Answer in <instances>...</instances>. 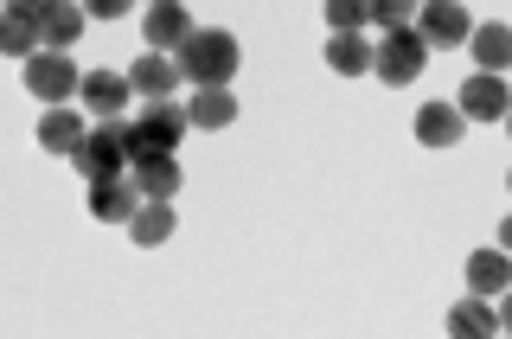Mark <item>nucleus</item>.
<instances>
[{"instance_id": "2eb2a0df", "label": "nucleus", "mask_w": 512, "mask_h": 339, "mask_svg": "<svg viewBox=\"0 0 512 339\" xmlns=\"http://www.w3.org/2000/svg\"><path fill=\"white\" fill-rule=\"evenodd\" d=\"M128 173H135L141 199H167V205L180 199V180H186L173 154H135V167H128Z\"/></svg>"}, {"instance_id": "f257e3e1", "label": "nucleus", "mask_w": 512, "mask_h": 339, "mask_svg": "<svg viewBox=\"0 0 512 339\" xmlns=\"http://www.w3.org/2000/svg\"><path fill=\"white\" fill-rule=\"evenodd\" d=\"M71 167L84 173V180H116V173L135 167V122L116 116V122H90L84 148L71 154Z\"/></svg>"}, {"instance_id": "393cba45", "label": "nucleus", "mask_w": 512, "mask_h": 339, "mask_svg": "<svg viewBox=\"0 0 512 339\" xmlns=\"http://www.w3.org/2000/svg\"><path fill=\"white\" fill-rule=\"evenodd\" d=\"M128 7H135V0H84V13H90V20H122Z\"/></svg>"}, {"instance_id": "bb28decb", "label": "nucleus", "mask_w": 512, "mask_h": 339, "mask_svg": "<svg viewBox=\"0 0 512 339\" xmlns=\"http://www.w3.org/2000/svg\"><path fill=\"white\" fill-rule=\"evenodd\" d=\"M500 250H512V212H506V224H500Z\"/></svg>"}, {"instance_id": "c85d7f7f", "label": "nucleus", "mask_w": 512, "mask_h": 339, "mask_svg": "<svg viewBox=\"0 0 512 339\" xmlns=\"http://www.w3.org/2000/svg\"><path fill=\"white\" fill-rule=\"evenodd\" d=\"M506 192H512V173H506Z\"/></svg>"}, {"instance_id": "cd10ccee", "label": "nucleus", "mask_w": 512, "mask_h": 339, "mask_svg": "<svg viewBox=\"0 0 512 339\" xmlns=\"http://www.w3.org/2000/svg\"><path fill=\"white\" fill-rule=\"evenodd\" d=\"M506 135H512V109H506Z\"/></svg>"}, {"instance_id": "9b49d317", "label": "nucleus", "mask_w": 512, "mask_h": 339, "mask_svg": "<svg viewBox=\"0 0 512 339\" xmlns=\"http://www.w3.org/2000/svg\"><path fill=\"white\" fill-rule=\"evenodd\" d=\"M141 186H135V173H116V180H90V218L96 224H128L141 212Z\"/></svg>"}, {"instance_id": "423d86ee", "label": "nucleus", "mask_w": 512, "mask_h": 339, "mask_svg": "<svg viewBox=\"0 0 512 339\" xmlns=\"http://www.w3.org/2000/svg\"><path fill=\"white\" fill-rule=\"evenodd\" d=\"M77 103H84L96 122H116V116H128V109H141V96H135V84H128L122 71H84Z\"/></svg>"}, {"instance_id": "5701e85b", "label": "nucleus", "mask_w": 512, "mask_h": 339, "mask_svg": "<svg viewBox=\"0 0 512 339\" xmlns=\"http://www.w3.org/2000/svg\"><path fill=\"white\" fill-rule=\"evenodd\" d=\"M327 26L333 32H365L372 26V0H327Z\"/></svg>"}, {"instance_id": "1a4fd4ad", "label": "nucleus", "mask_w": 512, "mask_h": 339, "mask_svg": "<svg viewBox=\"0 0 512 339\" xmlns=\"http://www.w3.org/2000/svg\"><path fill=\"white\" fill-rule=\"evenodd\" d=\"M192 32L199 26H192L186 0H148V13H141V39H148L154 52H180Z\"/></svg>"}, {"instance_id": "f3484780", "label": "nucleus", "mask_w": 512, "mask_h": 339, "mask_svg": "<svg viewBox=\"0 0 512 339\" xmlns=\"http://www.w3.org/2000/svg\"><path fill=\"white\" fill-rule=\"evenodd\" d=\"M186 116H192V128H231L237 122V96H231V84H199L192 90V103H186Z\"/></svg>"}, {"instance_id": "f8f14e48", "label": "nucleus", "mask_w": 512, "mask_h": 339, "mask_svg": "<svg viewBox=\"0 0 512 339\" xmlns=\"http://www.w3.org/2000/svg\"><path fill=\"white\" fill-rule=\"evenodd\" d=\"M461 128H468V116H461L455 96H436V103L416 109V141L423 148H461Z\"/></svg>"}, {"instance_id": "a878e982", "label": "nucleus", "mask_w": 512, "mask_h": 339, "mask_svg": "<svg viewBox=\"0 0 512 339\" xmlns=\"http://www.w3.org/2000/svg\"><path fill=\"white\" fill-rule=\"evenodd\" d=\"M500 333H512V288H506V301H500Z\"/></svg>"}, {"instance_id": "0eeeda50", "label": "nucleus", "mask_w": 512, "mask_h": 339, "mask_svg": "<svg viewBox=\"0 0 512 339\" xmlns=\"http://www.w3.org/2000/svg\"><path fill=\"white\" fill-rule=\"evenodd\" d=\"M416 32H423L436 52H448V45H468V39H474V13L461 7V0H423Z\"/></svg>"}, {"instance_id": "ddd939ff", "label": "nucleus", "mask_w": 512, "mask_h": 339, "mask_svg": "<svg viewBox=\"0 0 512 339\" xmlns=\"http://www.w3.org/2000/svg\"><path fill=\"white\" fill-rule=\"evenodd\" d=\"M84 26H90L84 0H45V13H39V39H45V52H71V45L84 39Z\"/></svg>"}, {"instance_id": "9d476101", "label": "nucleus", "mask_w": 512, "mask_h": 339, "mask_svg": "<svg viewBox=\"0 0 512 339\" xmlns=\"http://www.w3.org/2000/svg\"><path fill=\"white\" fill-rule=\"evenodd\" d=\"M128 84H135L141 103H160V96H173V90L186 84V71H180V58H173V52H154V45H148V52L128 64Z\"/></svg>"}, {"instance_id": "a211bd4d", "label": "nucleus", "mask_w": 512, "mask_h": 339, "mask_svg": "<svg viewBox=\"0 0 512 339\" xmlns=\"http://www.w3.org/2000/svg\"><path fill=\"white\" fill-rule=\"evenodd\" d=\"M468 288H474V295H506V288H512V250H474L468 256Z\"/></svg>"}, {"instance_id": "b1692460", "label": "nucleus", "mask_w": 512, "mask_h": 339, "mask_svg": "<svg viewBox=\"0 0 512 339\" xmlns=\"http://www.w3.org/2000/svg\"><path fill=\"white\" fill-rule=\"evenodd\" d=\"M423 0H372V26L378 32H397V26H416Z\"/></svg>"}, {"instance_id": "6e6552de", "label": "nucleus", "mask_w": 512, "mask_h": 339, "mask_svg": "<svg viewBox=\"0 0 512 339\" xmlns=\"http://www.w3.org/2000/svg\"><path fill=\"white\" fill-rule=\"evenodd\" d=\"M455 103H461V116H468V122H506V109H512V84H506L500 71H474L468 84H461Z\"/></svg>"}, {"instance_id": "aec40b11", "label": "nucleus", "mask_w": 512, "mask_h": 339, "mask_svg": "<svg viewBox=\"0 0 512 339\" xmlns=\"http://www.w3.org/2000/svg\"><path fill=\"white\" fill-rule=\"evenodd\" d=\"M448 333L455 339H493L500 333V308H487V295H468L448 308Z\"/></svg>"}, {"instance_id": "412c9836", "label": "nucleus", "mask_w": 512, "mask_h": 339, "mask_svg": "<svg viewBox=\"0 0 512 339\" xmlns=\"http://www.w3.org/2000/svg\"><path fill=\"white\" fill-rule=\"evenodd\" d=\"M173 224H180V218H173V205L167 199H148L135 218H128V237H135L141 250H154V244H167V237H173Z\"/></svg>"}, {"instance_id": "4468645a", "label": "nucleus", "mask_w": 512, "mask_h": 339, "mask_svg": "<svg viewBox=\"0 0 512 339\" xmlns=\"http://www.w3.org/2000/svg\"><path fill=\"white\" fill-rule=\"evenodd\" d=\"M84 135H90V122L77 116L71 103H52V109L39 116V148H45V154H64V160H71L77 148H84Z\"/></svg>"}, {"instance_id": "7ed1b4c3", "label": "nucleus", "mask_w": 512, "mask_h": 339, "mask_svg": "<svg viewBox=\"0 0 512 339\" xmlns=\"http://www.w3.org/2000/svg\"><path fill=\"white\" fill-rule=\"evenodd\" d=\"M429 52H436V45H429L416 26H397V32H384V39H378V64H372V77H384L391 90H404V84H416V77H423Z\"/></svg>"}, {"instance_id": "6ab92c4d", "label": "nucleus", "mask_w": 512, "mask_h": 339, "mask_svg": "<svg viewBox=\"0 0 512 339\" xmlns=\"http://www.w3.org/2000/svg\"><path fill=\"white\" fill-rule=\"evenodd\" d=\"M468 52L480 71H512V26L506 20H487V26H474V39H468Z\"/></svg>"}, {"instance_id": "4be33fe9", "label": "nucleus", "mask_w": 512, "mask_h": 339, "mask_svg": "<svg viewBox=\"0 0 512 339\" xmlns=\"http://www.w3.org/2000/svg\"><path fill=\"white\" fill-rule=\"evenodd\" d=\"M0 45H7L13 58H39V52H45L39 20H26V13H7V32H0Z\"/></svg>"}, {"instance_id": "20e7f679", "label": "nucleus", "mask_w": 512, "mask_h": 339, "mask_svg": "<svg viewBox=\"0 0 512 339\" xmlns=\"http://www.w3.org/2000/svg\"><path fill=\"white\" fill-rule=\"evenodd\" d=\"M186 103H173V96H160V103H141L135 109V154H173L186 141Z\"/></svg>"}, {"instance_id": "dca6fc26", "label": "nucleus", "mask_w": 512, "mask_h": 339, "mask_svg": "<svg viewBox=\"0 0 512 339\" xmlns=\"http://www.w3.org/2000/svg\"><path fill=\"white\" fill-rule=\"evenodd\" d=\"M378 64V45L365 39V32H333L327 39V71L333 77H365Z\"/></svg>"}, {"instance_id": "39448f33", "label": "nucleus", "mask_w": 512, "mask_h": 339, "mask_svg": "<svg viewBox=\"0 0 512 339\" xmlns=\"http://www.w3.org/2000/svg\"><path fill=\"white\" fill-rule=\"evenodd\" d=\"M26 90L39 103H71L84 90V71L71 64V52H39V58H26Z\"/></svg>"}, {"instance_id": "f03ea898", "label": "nucleus", "mask_w": 512, "mask_h": 339, "mask_svg": "<svg viewBox=\"0 0 512 339\" xmlns=\"http://www.w3.org/2000/svg\"><path fill=\"white\" fill-rule=\"evenodd\" d=\"M173 58H180V71H186L192 90H199V84H231L237 64H244V52H237V39L224 26H199Z\"/></svg>"}]
</instances>
